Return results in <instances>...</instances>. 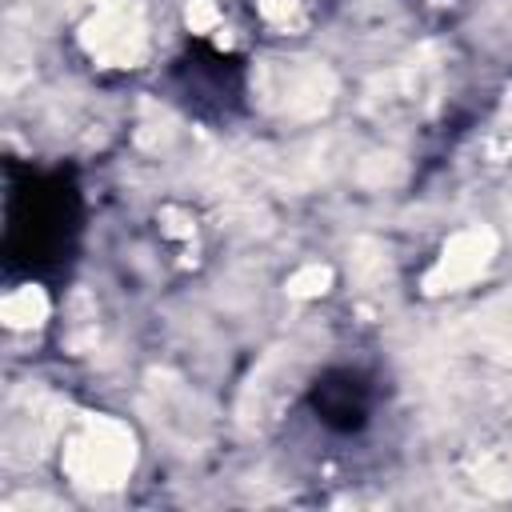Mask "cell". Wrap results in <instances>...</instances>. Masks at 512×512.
<instances>
[{"label":"cell","instance_id":"5b68a950","mask_svg":"<svg viewBox=\"0 0 512 512\" xmlns=\"http://www.w3.org/2000/svg\"><path fill=\"white\" fill-rule=\"evenodd\" d=\"M0 316H4L8 328H40L48 320V296H44V288L24 284V288L8 292L4 304H0Z\"/></svg>","mask_w":512,"mask_h":512},{"label":"cell","instance_id":"6da1fadb","mask_svg":"<svg viewBox=\"0 0 512 512\" xmlns=\"http://www.w3.org/2000/svg\"><path fill=\"white\" fill-rule=\"evenodd\" d=\"M60 460L80 488H120L136 464V440L120 420L88 416L64 436Z\"/></svg>","mask_w":512,"mask_h":512},{"label":"cell","instance_id":"277c9868","mask_svg":"<svg viewBox=\"0 0 512 512\" xmlns=\"http://www.w3.org/2000/svg\"><path fill=\"white\" fill-rule=\"evenodd\" d=\"M496 256V232L484 228V224H472V228H460L436 256V264L428 268L424 276V292L428 296H444V292H456L464 284H472Z\"/></svg>","mask_w":512,"mask_h":512},{"label":"cell","instance_id":"7a4b0ae2","mask_svg":"<svg viewBox=\"0 0 512 512\" xmlns=\"http://www.w3.org/2000/svg\"><path fill=\"white\" fill-rule=\"evenodd\" d=\"M252 84L264 108L292 120L320 116L336 96V76L320 60H264Z\"/></svg>","mask_w":512,"mask_h":512},{"label":"cell","instance_id":"3957f363","mask_svg":"<svg viewBox=\"0 0 512 512\" xmlns=\"http://www.w3.org/2000/svg\"><path fill=\"white\" fill-rule=\"evenodd\" d=\"M80 44L96 64H108V68L140 64V56L148 48L140 4L136 0H100L96 16L84 20V28H80Z\"/></svg>","mask_w":512,"mask_h":512},{"label":"cell","instance_id":"8992f818","mask_svg":"<svg viewBox=\"0 0 512 512\" xmlns=\"http://www.w3.org/2000/svg\"><path fill=\"white\" fill-rule=\"evenodd\" d=\"M328 284H332V268L328 264H304V268H296L292 276H288V296H296V300H312V296H324L328 292Z\"/></svg>","mask_w":512,"mask_h":512},{"label":"cell","instance_id":"52a82bcc","mask_svg":"<svg viewBox=\"0 0 512 512\" xmlns=\"http://www.w3.org/2000/svg\"><path fill=\"white\" fill-rule=\"evenodd\" d=\"M188 28L192 32H212L216 24H220V12H216V4L212 0H188Z\"/></svg>","mask_w":512,"mask_h":512},{"label":"cell","instance_id":"ba28073f","mask_svg":"<svg viewBox=\"0 0 512 512\" xmlns=\"http://www.w3.org/2000/svg\"><path fill=\"white\" fill-rule=\"evenodd\" d=\"M260 12H264L272 24H292L296 12H300V0H260Z\"/></svg>","mask_w":512,"mask_h":512}]
</instances>
